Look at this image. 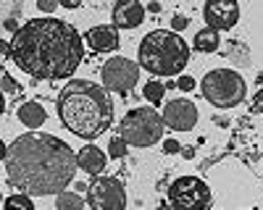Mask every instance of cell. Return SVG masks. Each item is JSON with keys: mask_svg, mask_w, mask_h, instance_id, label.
Here are the masks:
<instances>
[{"mask_svg": "<svg viewBox=\"0 0 263 210\" xmlns=\"http://www.w3.org/2000/svg\"><path fill=\"white\" fill-rule=\"evenodd\" d=\"M3 168L8 181L32 197L58 195L74 181L77 155L63 139L42 132H27L3 144Z\"/></svg>", "mask_w": 263, "mask_h": 210, "instance_id": "6da1fadb", "label": "cell"}, {"mask_svg": "<svg viewBox=\"0 0 263 210\" xmlns=\"http://www.w3.org/2000/svg\"><path fill=\"white\" fill-rule=\"evenodd\" d=\"M13 63L34 79H69L84 58L79 32L53 16L32 18L11 37Z\"/></svg>", "mask_w": 263, "mask_h": 210, "instance_id": "7a4b0ae2", "label": "cell"}, {"mask_svg": "<svg viewBox=\"0 0 263 210\" xmlns=\"http://www.w3.org/2000/svg\"><path fill=\"white\" fill-rule=\"evenodd\" d=\"M61 123L82 139H98L114 121V100L105 84L71 79L58 95Z\"/></svg>", "mask_w": 263, "mask_h": 210, "instance_id": "3957f363", "label": "cell"}, {"mask_svg": "<svg viewBox=\"0 0 263 210\" xmlns=\"http://www.w3.org/2000/svg\"><path fill=\"white\" fill-rule=\"evenodd\" d=\"M190 63V48L179 32L156 29L140 42V66L156 76H177Z\"/></svg>", "mask_w": 263, "mask_h": 210, "instance_id": "277c9868", "label": "cell"}, {"mask_svg": "<svg viewBox=\"0 0 263 210\" xmlns=\"http://www.w3.org/2000/svg\"><path fill=\"white\" fill-rule=\"evenodd\" d=\"M166 121L158 116L156 108L142 105V108H132L126 116L119 121V134L132 144V147H153L163 139Z\"/></svg>", "mask_w": 263, "mask_h": 210, "instance_id": "5b68a950", "label": "cell"}, {"mask_svg": "<svg viewBox=\"0 0 263 210\" xmlns=\"http://www.w3.org/2000/svg\"><path fill=\"white\" fill-rule=\"evenodd\" d=\"M200 90H203V97L211 105H216V108H234V105H239L245 100L248 84H245V79H242L239 71L213 69L203 76Z\"/></svg>", "mask_w": 263, "mask_h": 210, "instance_id": "8992f818", "label": "cell"}, {"mask_svg": "<svg viewBox=\"0 0 263 210\" xmlns=\"http://www.w3.org/2000/svg\"><path fill=\"white\" fill-rule=\"evenodd\" d=\"M168 202L179 210H205L211 207V189L197 176H179L168 186Z\"/></svg>", "mask_w": 263, "mask_h": 210, "instance_id": "52a82bcc", "label": "cell"}, {"mask_svg": "<svg viewBox=\"0 0 263 210\" xmlns=\"http://www.w3.org/2000/svg\"><path fill=\"white\" fill-rule=\"evenodd\" d=\"M87 205H92L95 210H124L126 192L121 181L111 176H95L92 184L87 186Z\"/></svg>", "mask_w": 263, "mask_h": 210, "instance_id": "ba28073f", "label": "cell"}, {"mask_svg": "<svg viewBox=\"0 0 263 210\" xmlns=\"http://www.w3.org/2000/svg\"><path fill=\"white\" fill-rule=\"evenodd\" d=\"M103 84L108 90H114V92H129V90H135V84L140 81V66L135 60H129L124 55H116V58H108L103 63Z\"/></svg>", "mask_w": 263, "mask_h": 210, "instance_id": "9c48e42d", "label": "cell"}, {"mask_svg": "<svg viewBox=\"0 0 263 210\" xmlns=\"http://www.w3.org/2000/svg\"><path fill=\"white\" fill-rule=\"evenodd\" d=\"M203 16L208 21V27L218 32H229L239 21V3L237 0H205Z\"/></svg>", "mask_w": 263, "mask_h": 210, "instance_id": "30bf717a", "label": "cell"}, {"mask_svg": "<svg viewBox=\"0 0 263 210\" xmlns=\"http://www.w3.org/2000/svg\"><path fill=\"white\" fill-rule=\"evenodd\" d=\"M163 121H166V129L190 132L192 126L197 123V108H195V102L192 100H184V97H177V100L166 102Z\"/></svg>", "mask_w": 263, "mask_h": 210, "instance_id": "8fae6325", "label": "cell"}, {"mask_svg": "<svg viewBox=\"0 0 263 210\" xmlns=\"http://www.w3.org/2000/svg\"><path fill=\"white\" fill-rule=\"evenodd\" d=\"M145 6L140 0H116V6L111 11V18L119 29H137L145 21Z\"/></svg>", "mask_w": 263, "mask_h": 210, "instance_id": "7c38bea8", "label": "cell"}, {"mask_svg": "<svg viewBox=\"0 0 263 210\" xmlns=\"http://www.w3.org/2000/svg\"><path fill=\"white\" fill-rule=\"evenodd\" d=\"M84 39L90 42V48L95 53H111L121 45L119 39V27L116 24H100V27H92L90 32L84 34Z\"/></svg>", "mask_w": 263, "mask_h": 210, "instance_id": "4fadbf2b", "label": "cell"}, {"mask_svg": "<svg viewBox=\"0 0 263 210\" xmlns=\"http://www.w3.org/2000/svg\"><path fill=\"white\" fill-rule=\"evenodd\" d=\"M77 163H79V171L90 174V176H98V174H103V168H105V153L100 150V147H95V144L82 147V150L77 153Z\"/></svg>", "mask_w": 263, "mask_h": 210, "instance_id": "5bb4252c", "label": "cell"}, {"mask_svg": "<svg viewBox=\"0 0 263 210\" xmlns=\"http://www.w3.org/2000/svg\"><path fill=\"white\" fill-rule=\"evenodd\" d=\"M48 118L45 108H42L40 102H24V105H18V121L29 126V129H37V126H42Z\"/></svg>", "mask_w": 263, "mask_h": 210, "instance_id": "9a60e30c", "label": "cell"}, {"mask_svg": "<svg viewBox=\"0 0 263 210\" xmlns=\"http://www.w3.org/2000/svg\"><path fill=\"white\" fill-rule=\"evenodd\" d=\"M218 42H221V34H218V29L205 27V29H200V32H195L192 45H195L197 53H216V50H218Z\"/></svg>", "mask_w": 263, "mask_h": 210, "instance_id": "2e32d148", "label": "cell"}, {"mask_svg": "<svg viewBox=\"0 0 263 210\" xmlns=\"http://www.w3.org/2000/svg\"><path fill=\"white\" fill-rule=\"evenodd\" d=\"M87 205V200L82 197V195H77V192H58V197H55V207L58 210H82Z\"/></svg>", "mask_w": 263, "mask_h": 210, "instance_id": "e0dca14e", "label": "cell"}, {"mask_svg": "<svg viewBox=\"0 0 263 210\" xmlns=\"http://www.w3.org/2000/svg\"><path fill=\"white\" fill-rule=\"evenodd\" d=\"M229 58L237 60V66H248V63H250L248 48H245L239 39H232V42H229Z\"/></svg>", "mask_w": 263, "mask_h": 210, "instance_id": "ac0fdd59", "label": "cell"}, {"mask_svg": "<svg viewBox=\"0 0 263 210\" xmlns=\"http://www.w3.org/2000/svg\"><path fill=\"white\" fill-rule=\"evenodd\" d=\"M163 92H166V84H161V81H156V79L147 81V84H145V90H142L145 100H147V102H156V105L163 100Z\"/></svg>", "mask_w": 263, "mask_h": 210, "instance_id": "d6986e66", "label": "cell"}, {"mask_svg": "<svg viewBox=\"0 0 263 210\" xmlns=\"http://www.w3.org/2000/svg\"><path fill=\"white\" fill-rule=\"evenodd\" d=\"M6 207H24V210H34V202H32V195H27V192H18L16 195H11V197H6Z\"/></svg>", "mask_w": 263, "mask_h": 210, "instance_id": "ffe728a7", "label": "cell"}, {"mask_svg": "<svg viewBox=\"0 0 263 210\" xmlns=\"http://www.w3.org/2000/svg\"><path fill=\"white\" fill-rule=\"evenodd\" d=\"M129 147H132V144H129L121 134H116L111 142H108V153H111V158H124V155L129 153Z\"/></svg>", "mask_w": 263, "mask_h": 210, "instance_id": "44dd1931", "label": "cell"}, {"mask_svg": "<svg viewBox=\"0 0 263 210\" xmlns=\"http://www.w3.org/2000/svg\"><path fill=\"white\" fill-rule=\"evenodd\" d=\"M0 81H3V92H6V95H13V92L18 90V81H16V79H13V76L6 71V69L0 71Z\"/></svg>", "mask_w": 263, "mask_h": 210, "instance_id": "7402d4cb", "label": "cell"}, {"mask_svg": "<svg viewBox=\"0 0 263 210\" xmlns=\"http://www.w3.org/2000/svg\"><path fill=\"white\" fill-rule=\"evenodd\" d=\"M58 6H61V0H37V8L42 13H53Z\"/></svg>", "mask_w": 263, "mask_h": 210, "instance_id": "603a6c76", "label": "cell"}, {"mask_svg": "<svg viewBox=\"0 0 263 210\" xmlns=\"http://www.w3.org/2000/svg\"><path fill=\"white\" fill-rule=\"evenodd\" d=\"M187 27H190V21H187L184 16H179V13H177V16L171 18V29H174V32H184Z\"/></svg>", "mask_w": 263, "mask_h": 210, "instance_id": "cb8c5ba5", "label": "cell"}, {"mask_svg": "<svg viewBox=\"0 0 263 210\" xmlns=\"http://www.w3.org/2000/svg\"><path fill=\"white\" fill-rule=\"evenodd\" d=\"M182 150V144L179 142H174V139H166L163 142V153H168V155H177Z\"/></svg>", "mask_w": 263, "mask_h": 210, "instance_id": "d4e9b609", "label": "cell"}, {"mask_svg": "<svg viewBox=\"0 0 263 210\" xmlns=\"http://www.w3.org/2000/svg\"><path fill=\"white\" fill-rule=\"evenodd\" d=\"M179 90H184V92H190V90H195V79L192 76H179V84H177Z\"/></svg>", "mask_w": 263, "mask_h": 210, "instance_id": "484cf974", "label": "cell"}, {"mask_svg": "<svg viewBox=\"0 0 263 210\" xmlns=\"http://www.w3.org/2000/svg\"><path fill=\"white\" fill-rule=\"evenodd\" d=\"M79 3H82V0H61V6H63V8H69V11L79 8Z\"/></svg>", "mask_w": 263, "mask_h": 210, "instance_id": "4316f807", "label": "cell"}, {"mask_svg": "<svg viewBox=\"0 0 263 210\" xmlns=\"http://www.w3.org/2000/svg\"><path fill=\"white\" fill-rule=\"evenodd\" d=\"M147 11H150V13H161V3H158V0H156V3H150Z\"/></svg>", "mask_w": 263, "mask_h": 210, "instance_id": "83f0119b", "label": "cell"}]
</instances>
